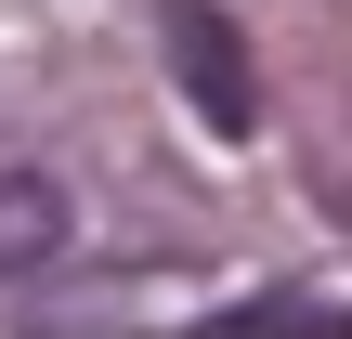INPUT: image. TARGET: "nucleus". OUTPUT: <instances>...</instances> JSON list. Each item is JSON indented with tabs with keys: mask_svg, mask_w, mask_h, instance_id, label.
Segmentation results:
<instances>
[{
	"mask_svg": "<svg viewBox=\"0 0 352 339\" xmlns=\"http://www.w3.org/2000/svg\"><path fill=\"white\" fill-rule=\"evenodd\" d=\"M157 52H170L183 105H196L222 144H248V131H261V65H248V39H235V13H222V0H157Z\"/></svg>",
	"mask_w": 352,
	"mask_h": 339,
	"instance_id": "f257e3e1",
	"label": "nucleus"
},
{
	"mask_svg": "<svg viewBox=\"0 0 352 339\" xmlns=\"http://www.w3.org/2000/svg\"><path fill=\"white\" fill-rule=\"evenodd\" d=\"M327 209H340V222H352V183H327Z\"/></svg>",
	"mask_w": 352,
	"mask_h": 339,
	"instance_id": "20e7f679",
	"label": "nucleus"
},
{
	"mask_svg": "<svg viewBox=\"0 0 352 339\" xmlns=\"http://www.w3.org/2000/svg\"><path fill=\"white\" fill-rule=\"evenodd\" d=\"M196 339H352V300H327V287H261V300L209 314Z\"/></svg>",
	"mask_w": 352,
	"mask_h": 339,
	"instance_id": "f03ea898",
	"label": "nucleus"
},
{
	"mask_svg": "<svg viewBox=\"0 0 352 339\" xmlns=\"http://www.w3.org/2000/svg\"><path fill=\"white\" fill-rule=\"evenodd\" d=\"M65 222H78V209H65V183H52V170H0V274L52 261V248H65Z\"/></svg>",
	"mask_w": 352,
	"mask_h": 339,
	"instance_id": "7ed1b4c3",
	"label": "nucleus"
}]
</instances>
